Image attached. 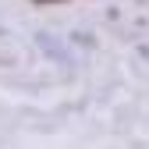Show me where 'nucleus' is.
Listing matches in <instances>:
<instances>
[{
	"label": "nucleus",
	"instance_id": "obj_1",
	"mask_svg": "<svg viewBox=\"0 0 149 149\" xmlns=\"http://www.w3.org/2000/svg\"><path fill=\"white\" fill-rule=\"evenodd\" d=\"M32 4H61V0H32Z\"/></svg>",
	"mask_w": 149,
	"mask_h": 149
}]
</instances>
